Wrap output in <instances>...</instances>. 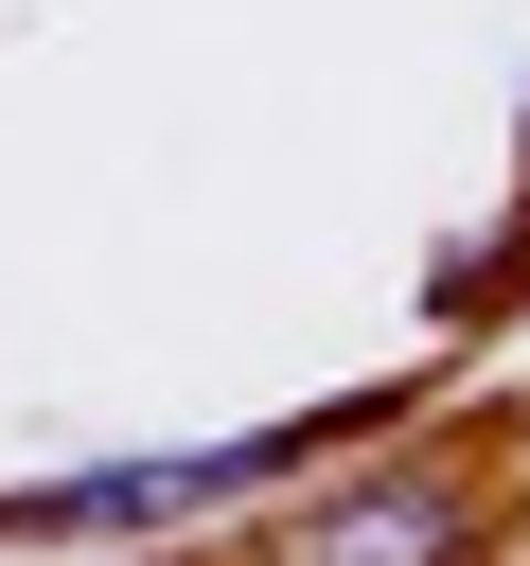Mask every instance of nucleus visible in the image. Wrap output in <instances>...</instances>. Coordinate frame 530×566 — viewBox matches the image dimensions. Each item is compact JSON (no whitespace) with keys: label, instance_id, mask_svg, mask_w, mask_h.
Wrapping results in <instances>:
<instances>
[{"label":"nucleus","instance_id":"obj_2","mask_svg":"<svg viewBox=\"0 0 530 566\" xmlns=\"http://www.w3.org/2000/svg\"><path fill=\"white\" fill-rule=\"evenodd\" d=\"M300 566H459V495L442 478H389V495H336L300 531Z\"/></svg>","mask_w":530,"mask_h":566},{"label":"nucleus","instance_id":"obj_1","mask_svg":"<svg viewBox=\"0 0 530 566\" xmlns=\"http://www.w3.org/2000/svg\"><path fill=\"white\" fill-rule=\"evenodd\" d=\"M283 442L247 424V442H194V460H88V478H53V495H18V531H159V513H212V495H247Z\"/></svg>","mask_w":530,"mask_h":566}]
</instances>
